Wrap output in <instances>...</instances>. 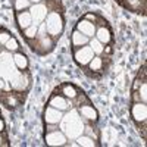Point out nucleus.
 Wrapping results in <instances>:
<instances>
[{
	"mask_svg": "<svg viewBox=\"0 0 147 147\" xmlns=\"http://www.w3.org/2000/svg\"><path fill=\"white\" fill-rule=\"evenodd\" d=\"M31 5H32V3L30 2V0H15V9H16L18 12L30 9Z\"/></svg>",
	"mask_w": 147,
	"mask_h": 147,
	"instance_id": "obj_22",
	"label": "nucleus"
},
{
	"mask_svg": "<svg viewBox=\"0 0 147 147\" xmlns=\"http://www.w3.org/2000/svg\"><path fill=\"white\" fill-rule=\"evenodd\" d=\"M78 94H80L78 90L74 87L72 84H65L63 87H62V96H65L66 99H69V100H74Z\"/></svg>",
	"mask_w": 147,
	"mask_h": 147,
	"instance_id": "obj_17",
	"label": "nucleus"
},
{
	"mask_svg": "<svg viewBox=\"0 0 147 147\" xmlns=\"http://www.w3.org/2000/svg\"><path fill=\"white\" fill-rule=\"evenodd\" d=\"M137 94H138L140 100H141L143 103L147 102V84H146V82H141V84H140V87L137 88Z\"/></svg>",
	"mask_w": 147,
	"mask_h": 147,
	"instance_id": "obj_23",
	"label": "nucleus"
},
{
	"mask_svg": "<svg viewBox=\"0 0 147 147\" xmlns=\"http://www.w3.org/2000/svg\"><path fill=\"white\" fill-rule=\"evenodd\" d=\"M94 52L91 50V47L88 44L85 46H81V47H77L75 53H74V59L77 60V63H80L81 66H87L90 63V60L94 57Z\"/></svg>",
	"mask_w": 147,
	"mask_h": 147,
	"instance_id": "obj_4",
	"label": "nucleus"
},
{
	"mask_svg": "<svg viewBox=\"0 0 147 147\" xmlns=\"http://www.w3.org/2000/svg\"><path fill=\"white\" fill-rule=\"evenodd\" d=\"M16 22H18V25L19 28L24 31L25 28H28L30 25H32V18H31V13H30V10H21L16 13Z\"/></svg>",
	"mask_w": 147,
	"mask_h": 147,
	"instance_id": "obj_11",
	"label": "nucleus"
},
{
	"mask_svg": "<svg viewBox=\"0 0 147 147\" xmlns=\"http://www.w3.org/2000/svg\"><path fill=\"white\" fill-rule=\"evenodd\" d=\"M82 134H87V136H90L91 138H94V140H97L99 137H97V131L91 127V125H84V132Z\"/></svg>",
	"mask_w": 147,
	"mask_h": 147,
	"instance_id": "obj_24",
	"label": "nucleus"
},
{
	"mask_svg": "<svg viewBox=\"0 0 147 147\" xmlns=\"http://www.w3.org/2000/svg\"><path fill=\"white\" fill-rule=\"evenodd\" d=\"M46 143L47 146H65L68 143V137L60 129L49 131L46 132Z\"/></svg>",
	"mask_w": 147,
	"mask_h": 147,
	"instance_id": "obj_5",
	"label": "nucleus"
},
{
	"mask_svg": "<svg viewBox=\"0 0 147 147\" xmlns=\"http://www.w3.org/2000/svg\"><path fill=\"white\" fill-rule=\"evenodd\" d=\"M131 113H132V118L137 124H146V119H147V107H146V103L143 102H136L132 105V109H131Z\"/></svg>",
	"mask_w": 147,
	"mask_h": 147,
	"instance_id": "obj_7",
	"label": "nucleus"
},
{
	"mask_svg": "<svg viewBox=\"0 0 147 147\" xmlns=\"http://www.w3.org/2000/svg\"><path fill=\"white\" fill-rule=\"evenodd\" d=\"M44 27L49 35L57 37L63 31V19L59 12H49L47 18L44 19Z\"/></svg>",
	"mask_w": 147,
	"mask_h": 147,
	"instance_id": "obj_2",
	"label": "nucleus"
},
{
	"mask_svg": "<svg viewBox=\"0 0 147 147\" xmlns=\"http://www.w3.org/2000/svg\"><path fill=\"white\" fill-rule=\"evenodd\" d=\"M87 66L90 68V71H94V72L102 71V68H103V57H100V56H94V57L90 60V63H88Z\"/></svg>",
	"mask_w": 147,
	"mask_h": 147,
	"instance_id": "obj_19",
	"label": "nucleus"
},
{
	"mask_svg": "<svg viewBox=\"0 0 147 147\" xmlns=\"http://www.w3.org/2000/svg\"><path fill=\"white\" fill-rule=\"evenodd\" d=\"M30 2H31V3L34 5V3H40V2H41V0H30Z\"/></svg>",
	"mask_w": 147,
	"mask_h": 147,
	"instance_id": "obj_31",
	"label": "nucleus"
},
{
	"mask_svg": "<svg viewBox=\"0 0 147 147\" xmlns=\"http://www.w3.org/2000/svg\"><path fill=\"white\" fill-rule=\"evenodd\" d=\"M30 13H31V18H32V24L34 25H41V24L44 22V19L47 18V13H49V7L47 5L44 3H34L31 5V7L28 9Z\"/></svg>",
	"mask_w": 147,
	"mask_h": 147,
	"instance_id": "obj_3",
	"label": "nucleus"
},
{
	"mask_svg": "<svg viewBox=\"0 0 147 147\" xmlns=\"http://www.w3.org/2000/svg\"><path fill=\"white\" fill-rule=\"evenodd\" d=\"M5 49H6L9 53H15V52H18V49H19V43H18V40L15 38V37H10V38L7 40V43L5 44Z\"/></svg>",
	"mask_w": 147,
	"mask_h": 147,
	"instance_id": "obj_20",
	"label": "nucleus"
},
{
	"mask_svg": "<svg viewBox=\"0 0 147 147\" xmlns=\"http://www.w3.org/2000/svg\"><path fill=\"white\" fill-rule=\"evenodd\" d=\"M96 24L94 22H90V21H87V19H81V21H78V24H77V30L81 32V34H84V35H87L88 38H91V37H94V34H96Z\"/></svg>",
	"mask_w": 147,
	"mask_h": 147,
	"instance_id": "obj_10",
	"label": "nucleus"
},
{
	"mask_svg": "<svg viewBox=\"0 0 147 147\" xmlns=\"http://www.w3.org/2000/svg\"><path fill=\"white\" fill-rule=\"evenodd\" d=\"M9 38H10V34L7 31H0V46H5Z\"/></svg>",
	"mask_w": 147,
	"mask_h": 147,
	"instance_id": "obj_25",
	"label": "nucleus"
},
{
	"mask_svg": "<svg viewBox=\"0 0 147 147\" xmlns=\"http://www.w3.org/2000/svg\"><path fill=\"white\" fill-rule=\"evenodd\" d=\"M94 37L97 40H99L100 43H103L105 46L110 43V40H112V34H110L109 28H106L105 25L103 27H99V28H96V34Z\"/></svg>",
	"mask_w": 147,
	"mask_h": 147,
	"instance_id": "obj_12",
	"label": "nucleus"
},
{
	"mask_svg": "<svg viewBox=\"0 0 147 147\" xmlns=\"http://www.w3.org/2000/svg\"><path fill=\"white\" fill-rule=\"evenodd\" d=\"M88 46L91 47V50L94 52V55H96V56H100V55H103V49H105V44H103V43H100L99 40L96 38V37H91V38H90V41H88Z\"/></svg>",
	"mask_w": 147,
	"mask_h": 147,
	"instance_id": "obj_18",
	"label": "nucleus"
},
{
	"mask_svg": "<svg viewBox=\"0 0 147 147\" xmlns=\"http://www.w3.org/2000/svg\"><path fill=\"white\" fill-rule=\"evenodd\" d=\"M49 106H52L55 109H59V110H62V112H66V110H69L74 105H72V100L66 99L65 96L55 94V96H52L50 102H49Z\"/></svg>",
	"mask_w": 147,
	"mask_h": 147,
	"instance_id": "obj_6",
	"label": "nucleus"
},
{
	"mask_svg": "<svg viewBox=\"0 0 147 147\" xmlns=\"http://www.w3.org/2000/svg\"><path fill=\"white\" fill-rule=\"evenodd\" d=\"M0 99L7 107H16L19 105L16 94H12V93H0Z\"/></svg>",
	"mask_w": 147,
	"mask_h": 147,
	"instance_id": "obj_14",
	"label": "nucleus"
},
{
	"mask_svg": "<svg viewBox=\"0 0 147 147\" xmlns=\"http://www.w3.org/2000/svg\"><path fill=\"white\" fill-rule=\"evenodd\" d=\"M37 31H38V27L37 25H30L28 28L24 30V35H25V38L27 40H34L35 38V35H37Z\"/></svg>",
	"mask_w": 147,
	"mask_h": 147,
	"instance_id": "obj_21",
	"label": "nucleus"
},
{
	"mask_svg": "<svg viewBox=\"0 0 147 147\" xmlns=\"http://www.w3.org/2000/svg\"><path fill=\"white\" fill-rule=\"evenodd\" d=\"M90 38L87 35H84L81 34L78 30H75L72 32V44L75 46V47H81V46H85V44H88Z\"/></svg>",
	"mask_w": 147,
	"mask_h": 147,
	"instance_id": "obj_15",
	"label": "nucleus"
},
{
	"mask_svg": "<svg viewBox=\"0 0 147 147\" xmlns=\"http://www.w3.org/2000/svg\"><path fill=\"white\" fill-rule=\"evenodd\" d=\"M5 131V121L0 118V132H3Z\"/></svg>",
	"mask_w": 147,
	"mask_h": 147,
	"instance_id": "obj_29",
	"label": "nucleus"
},
{
	"mask_svg": "<svg viewBox=\"0 0 147 147\" xmlns=\"http://www.w3.org/2000/svg\"><path fill=\"white\" fill-rule=\"evenodd\" d=\"M3 144V138H2V136H0V146Z\"/></svg>",
	"mask_w": 147,
	"mask_h": 147,
	"instance_id": "obj_32",
	"label": "nucleus"
},
{
	"mask_svg": "<svg viewBox=\"0 0 147 147\" xmlns=\"http://www.w3.org/2000/svg\"><path fill=\"white\" fill-rule=\"evenodd\" d=\"M6 87H7V84H6V81H3L2 78H0V93H2V91H3V90H5Z\"/></svg>",
	"mask_w": 147,
	"mask_h": 147,
	"instance_id": "obj_28",
	"label": "nucleus"
},
{
	"mask_svg": "<svg viewBox=\"0 0 147 147\" xmlns=\"http://www.w3.org/2000/svg\"><path fill=\"white\" fill-rule=\"evenodd\" d=\"M0 74H2V72H0Z\"/></svg>",
	"mask_w": 147,
	"mask_h": 147,
	"instance_id": "obj_33",
	"label": "nucleus"
},
{
	"mask_svg": "<svg viewBox=\"0 0 147 147\" xmlns=\"http://www.w3.org/2000/svg\"><path fill=\"white\" fill-rule=\"evenodd\" d=\"M75 140H77L78 146H82V147H96L97 146V140L91 138L87 134H81V136L77 137Z\"/></svg>",
	"mask_w": 147,
	"mask_h": 147,
	"instance_id": "obj_16",
	"label": "nucleus"
},
{
	"mask_svg": "<svg viewBox=\"0 0 147 147\" xmlns=\"http://www.w3.org/2000/svg\"><path fill=\"white\" fill-rule=\"evenodd\" d=\"M84 19H87V21H90V22H94V24H96V21L99 19V18H97L96 15H91V13H88V15H85V18H84Z\"/></svg>",
	"mask_w": 147,
	"mask_h": 147,
	"instance_id": "obj_27",
	"label": "nucleus"
},
{
	"mask_svg": "<svg viewBox=\"0 0 147 147\" xmlns=\"http://www.w3.org/2000/svg\"><path fill=\"white\" fill-rule=\"evenodd\" d=\"M12 59H13V63H15V66L19 71H27V68H28V57L24 53L15 52L13 55H12Z\"/></svg>",
	"mask_w": 147,
	"mask_h": 147,
	"instance_id": "obj_13",
	"label": "nucleus"
},
{
	"mask_svg": "<svg viewBox=\"0 0 147 147\" xmlns=\"http://www.w3.org/2000/svg\"><path fill=\"white\" fill-rule=\"evenodd\" d=\"M62 116H63L62 110L55 109L52 106H47V109L44 110V122L46 124H59Z\"/></svg>",
	"mask_w": 147,
	"mask_h": 147,
	"instance_id": "obj_8",
	"label": "nucleus"
},
{
	"mask_svg": "<svg viewBox=\"0 0 147 147\" xmlns=\"http://www.w3.org/2000/svg\"><path fill=\"white\" fill-rule=\"evenodd\" d=\"M55 129H59V124H46V132L55 131Z\"/></svg>",
	"mask_w": 147,
	"mask_h": 147,
	"instance_id": "obj_26",
	"label": "nucleus"
},
{
	"mask_svg": "<svg viewBox=\"0 0 147 147\" xmlns=\"http://www.w3.org/2000/svg\"><path fill=\"white\" fill-rule=\"evenodd\" d=\"M59 125H60L59 129L68 137V140H75L84 132L82 118L78 112V109L75 107H71L69 110H66V113H63Z\"/></svg>",
	"mask_w": 147,
	"mask_h": 147,
	"instance_id": "obj_1",
	"label": "nucleus"
},
{
	"mask_svg": "<svg viewBox=\"0 0 147 147\" xmlns=\"http://www.w3.org/2000/svg\"><path fill=\"white\" fill-rule=\"evenodd\" d=\"M78 112H80L82 121H85V122H90V124H93V122L97 121V110H96L93 106H90V105H82V106H80V107H78Z\"/></svg>",
	"mask_w": 147,
	"mask_h": 147,
	"instance_id": "obj_9",
	"label": "nucleus"
},
{
	"mask_svg": "<svg viewBox=\"0 0 147 147\" xmlns=\"http://www.w3.org/2000/svg\"><path fill=\"white\" fill-rule=\"evenodd\" d=\"M127 2L129 3V7H134V5L138 3V0H127Z\"/></svg>",
	"mask_w": 147,
	"mask_h": 147,
	"instance_id": "obj_30",
	"label": "nucleus"
}]
</instances>
